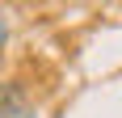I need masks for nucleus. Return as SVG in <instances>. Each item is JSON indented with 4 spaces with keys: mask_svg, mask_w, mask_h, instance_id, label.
Segmentation results:
<instances>
[{
    "mask_svg": "<svg viewBox=\"0 0 122 118\" xmlns=\"http://www.w3.org/2000/svg\"><path fill=\"white\" fill-rule=\"evenodd\" d=\"M25 97H21V84H13V80H4L0 84V110H9V106H21Z\"/></svg>",
    "mask_w": 122,
    "mask_h": 118,
    "instance_id": "1",
    "label": "nucleus"
},
{
    "mask_svg": "<svg viewBox=\"0 0 122 118\" xmlns=\"http://www.w3.org/2000/svg\"><path fill=\"white\" fill-rule=\"evenodd\" d=\"M0 118H38V110L30 106V101H21V106H9V110H0Z\"/></svg>",
    "mask_w": 122,
    "mask_h": 118,
    "instance_id": "2",
    "label": "nucleus"
},
{
    "mask_svg": "<svg viewBox=\"0 0 122 118\" xmlns=\"http://www.w3.org/2000/svg\"><path fill=\"white\" fill-rule=\"evenodd\" d=\"M4 38H9V25H4V21H0V47H4Z\"/></svg>",
    "mask_w": 122,
    "mask_h": 118,
    "instance_id": "3",
    "label": "nucleus"
}]
</instances>
